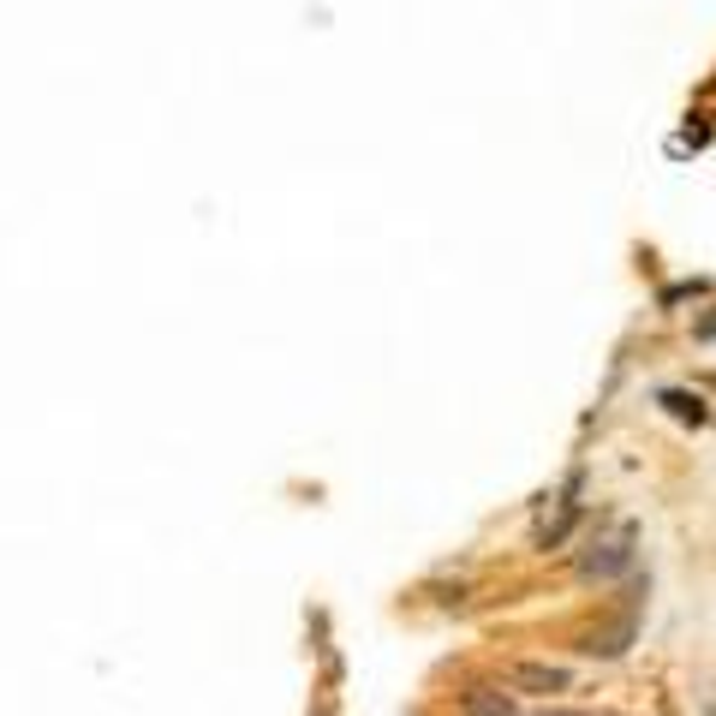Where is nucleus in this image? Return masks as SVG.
<instances>
[{
  "label": "nucleus",
  "mask_w": 716,
  "mask_h": 716,
  "mask_svg": "<svg viewBox=\"0 0 716 716\" xmlns=\"http://www.w3.org/2000/svg\"><path fill=\"white\" fill-rule=\"evenodd\" d=\"M633 639H639V609L627 603L616 621H603V627H591V633H579V651H586V656H603V663H609V656H621L627 645H633Z\"/></svg>",
  "instance_id": "f03ea898"
},
{
  "label": "nucleus",
  "mask_w": 716,
  "mask_h": 716,
  "mask_svg": "<svg viewBox=\"0 0 716 716\" xmlns=\"http://www.w3.org/2000/svg\"><path fill=\"white\" fill-rule=\"evenodd\" d=\"M633 562H639V532L633 525H609L603 537H586L579 544V579L586 586H616V579L633 574Z\"/></svg>",
  "instance_id": "f257e3e1"
},
{
  "label": "nucleus",
  "mask_w": 716,
  "mask_h": 716,
  "mask_svg": "<svg viewBox=\"0 0 716 716\" xmlns=\"http://www.w3.org/2000/svg\"><path fill=\"white\" fill-rule=\"evenodd\" d=\"M567 669L562 663H537V656H525V663H514L507 669V686H514V693H567Z\"/></svg>",
  "instance_id": "7ed1b4c3"
},
{
  "label": "nucleus",
  "mask_w": 716,
  "mask_h": 716,
  "mask_svg": "<svg viewBox=\"0 0 716 716\" xmlns=\"http://www.w3.org/2000/svg\"><path fill=\"white\" fill-rule=\"evenodd\" d=\"M574 495H579V478H574V484H567V502L555 507V520H549V525H537V532H532V544H537V549H562L567 537H574V525H579V502H574Z\"/></svg>",
  "instance_id": "20e7f679"
},
{
  "label": "nucleus",
  "mask_w": 716,
  "mask_h": 716,
  "mask_svg": "<svg viewBox=\"0 0 716 716\" xmlns=\"http://www.w3.org/2000/svg\"><path fill=\"white\" fill-rule=\"evenodd\" d=\"M537 716H579V710H537Z\"/></svg>",
  "instance_id": "0eeeda50"
},
{
  "label": "nucleus",
  "mask_w": 716,
  "mask_h": 716,
  "mask_svg": "<svg viewBox=\"0 0 716 716\" xmlns=\"http://www.w3.org/2000/svg\"><path fill=\"white\" fill-rule=\"evenodd\" d=\"M460 710H466V716H520L514 693H502V686H466V693H460Z\"/></svg>",
  "instance_id": "39448f33"
},
{
  "label": "nucleus",
  "mask_w": 716,
  "mask_h": 716,
  "mask_svg": "<svg viewBox=\"0 0 716 716\" xmlns=\"http://www.w3.org/2000/svg\"><path fill=\"white\" fill-rule=\"evenodd\" d=\"M656 400L669 406V413H675L681 424H705V400H698V394H681V388H663L656 394Z\"/></svg>",
  "instance_id": "423d86ee"
}]
</instances>
